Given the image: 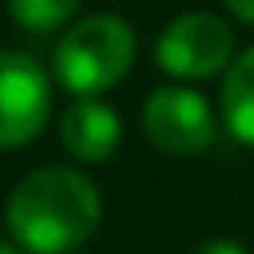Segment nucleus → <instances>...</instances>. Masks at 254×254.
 Here are the masks:
<instances>
[{
  "instance_id": "1",
  "label": "nucleus",
  "mask_w": 254,
  "mask_h": 254,
  "mask_svg": "<svg viewBox=\"0 0 254 254\" xmlns=\"http://www.w3.org/2000/svg\"><path fill=\"white\" fill-rule=\"evenodd\" d=\"M99 190L75 167H40L8 198V230L28 254H67L99 226Z\"/></svg>"
},
{
  "instance_id": "2",
  "label": "nucleus",
  "mask_w": 254,
  "mask_h": 254,
  "mask_svg": "<svg viewBox=\"0 0 254 254\" xmlns=\"http://www.w3.org/2000/svg\"><path fill=\"white\" fill-rule=\"evenodd\" d=\"M131 64H135V32L127 28V20L107 12L71 24L56 44V60H52L56 79L79 99L115 87L131 71Z\"/></svg>"
},
{
  "instance_id": "3",
  "label": "nucleus",
  "mask_w": 254,
  "mask_h": 254,
  "mask_svg": "<svg viewBox=\"0 0 254 254\" xmlns=\"http://www.w3.org/2000/svg\"><path fill=\"white\" fill-rule=\"evenodd\" d=\"M155 60L167 75H179V79L218 75L234 64V32L222 16L183 12L163 28L155 44Z\"/></svg>"
},
{
  "instance_id": "4",
  "label": "nucleus",
  "mask_w": 254,
  "mask_h": 254,
  "mask_svg": "<svg viewBox=\"0 0 254 254\" xmlns=\"http://www.w3.org/2000/svg\"><path fill=\"white\" fill-rule=\"evenodd\" d=\"M147 139L167 155H202L214 143V111L190 87H159L143 107Z\"/></svg>"
},
{
  "instance_id": "5",
  "label": "nucleus",
  "mask_w": 254,
  "mask_h": 254,
  "mask_svg": "<svg viewBox=\"0 0 254 254\" xmlns=\"http://www.w3.org/2000/svg\"><path fill=\"white\" fill-rule=\"evenodd\" d=\"M52 111V83L32 56L0 52V147L36 139Z\"/></svg>"
},
{
  "instance_id": "6",
  "label": "nucleus",
  "mask_w": 254,
  "mask_h": 254,
  "mask_svg": "<svg viewBox=\"0 0 254 254\" xmlns=\"http://www.w3.org/2000/svg\"><path fill=\"white\" fill-rule=\"evenodd\" d=\"M64 147L83 163H103L119 147V115L99 99H75L60 123Z\"/></svg>"
},
{
  "instance_id": "7",
  "label": "nucleus",
  "mask_w": 254,
  "mask_h": 254,
  "mask_svg": "<svg viewBox=\"0 0 254 254\" xmlns=\"http://www.w3.org/2000/svg\"><path fill=\"white\" fill-rule=\"evenodd\" d=\"M222 119L238 143L254 147V48L234 56L222 75Z\"/></svg>"
},
{
  "instance_id": "8",
  "label": "nucleus",
  "mask_w": 254,
  "mask_h": 254,
  "mask_svg": "<svg viewBox=\"0 0 254 254\" xmlns=\"http://www.w3.org/2000/svg\"><path fill=\"white\" fill-rule=\"evenodd\" d=\"M79 0H8V12L28 32H52L75 16Z\"/></svg>"
},
{
  "instance_id": "9",
  "label": "nucleus",
  "mask_w": 254,
  "mask_h": 254,
  "mask_svg": "<svg viewBox=\"0 0 254 254\" xmlns=\"http://www.w3.org/2000/svg\"><path fill=\"white\" fill-rule=\"evenodd\" d=\"M194 254H246L238 242H230V238H214V242H202Z\"/></svg>"
},
{
  "instance_id": "10",
  "label": "nucleus",
  "mask_w": 254,
  "mask_h": 254,
  "mask_svg": "<svg viewBox=\"0 0 254 254\" xmlns=\"http://www.w3.org/2000/svg\"><path fill=\"white\" fill-rule=\"evenodd\" d=\"M226 12L238 16L242 24H254V0H226Z\"/></svg>"
},
{
  "instance_id": "11",
  "label": "nucleus",
  "mask_w": 254,
  "mask_h": 254,
  "mask_svg": "<svg viewBox=\"0 0 254 254\" xmlns=\"http://www.w3.org/2000/svg\"><path fill=\"white\" fill-rule=\"evenodd\" d=\"M0 254H20V250H16V246H8V242L0 238Z\"/></svg>"
}]
</instances>
